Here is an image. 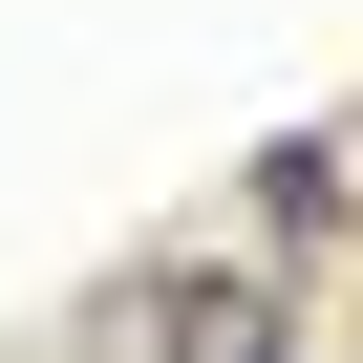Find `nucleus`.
Wrapping results in <instances>:
<instances>
[{
  "mask_svg": "<svg viewBox=\"0 0 363 363\" xmlns=\"http://www.w3.org/2000/svg\"><path fill=\"white\" fill-rule=\"evenodd\" d=\"M86 363H278V257H128L86 299Z\"/></svg>",
  "mask_w": 363,
  "mask_h": 363,
  "instance_id": "f257e3e1",
  "label": "nucleus"
},
{
  "mask_svg": "<svg viewBox=\"0 0 363 363\" xmlns=\"http://www.w3.org/2000/svg\"><path fill=\"white\" fill-rule=\"evenodd\" d=\"M299 235H342V128H299V150L257 171V257H299Z\"/></svg>",
  "mask_w": 363,
  "mask_h": 363,
  "instance_id": "f03ea898",
  "label": "nucleus"
}]
</instances>
